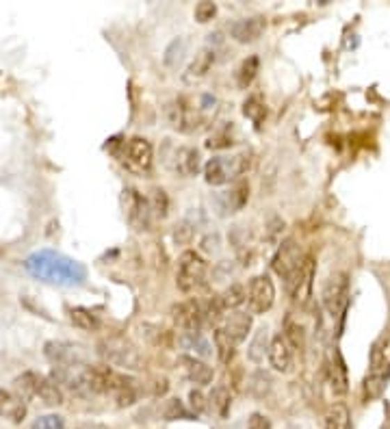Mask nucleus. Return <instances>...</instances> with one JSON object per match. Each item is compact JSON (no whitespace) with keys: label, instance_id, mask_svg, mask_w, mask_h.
I'll return each mask as SVG.
<instances>
[{"label":"nucleus","instance_id":"obj_1","mask_svg":"<svg viewBox=\"0 0 390 429\" xmlns=\"http://www.w3.org/2000/svg\"><path fill=\"white\" fill-rule=\"evenodd\" d=\"M24 265L33 278L48 284L78 286L87 278V267L83 263H78L54 249H39L31 254Z\"/></svg>","mask_w":390,"mask_h":429},{"label":"nucleus","instance_id":"obj_2","mask_svg":"<svg viewBox=\"0 0 390 429\" xmlns=\"http://www.w3.org/2000/svg\"><path fill=\"white\" fill-rule=\"evenodd\" d=\"M98 354L104 358L107 364L120 366L126 370L141 368V354L128 338L124 336H107L98 345Z\"/></svg>","mask_w":390,"mask_h":429},{"label":"nucleus","instance_id":"obj_3","mask_svg":"<svg viewBox=\"0 0 390 429\" xmlns=\"http://www.w3.org/2000/svg\"><path fill=\"white\" fill-rule=\"evenodd\" d=\"M15 390H17V397H22L24 401L31 397H39L46 405H61L63 403V393L58 384L54 380H48L44 375H37V373H24L20 375L15 382Z\"/></svg>","mask_w":390,"mask_h":429},{"label":"nucleus","instance_id":"obj_4","mask_svg":"<svg viewBox=\"0 0 390 429\" xmlns=\"http://www.w3.org/2000/svg\"><path fill=\"white\" fill-rule=\"evenodd\" d=\"M249 167V156L237 154V156H214L204 165V178L212 187H221L237 176L245 173Z\"/></svg>","mask_w":390,"mask_h":429},{"label":"nucleus","instance_id":"obj_5","mask_svg":"<svg viewBox=\"0 0 390 429\" xmlns=\"http://www.w3.org/2000/svg\"><path fill=\"white\" fill-rule=\"evenodd\" d=\"M321 302L332 319H338L345 315L347 304H349V276L345 271L332 273L325 280L323 290H321Z\"/></svg>","mask_w":390,"mask_h":429},{"label":"nucleus","instance_id":"obj_6","mask_svg":"<svg viewBox=\"0 0 390 429\" xmlns=\"http://www.w3.org/2000/svg\"><path fill=\"white\" fill-rule=\"evenodd\" d=\"M206 260L198 251H182L178 258V273H176V284L182 292H193L200 288L206 280Z\"/></svg>","mask_w":390,"mask_h":429},{"label":"nucleus","instance_id":"obj_7","mask_svg":"<svg viewBox=\"0 0 390 429\" xmlns=\"http://www.w3.org/2000/svg\"><path fill=\"white\" fill-rule=\"evenodd\" d=\"M304 258H306V254L302 251V247L297 245V241H292V239H286L278 251H276V256H273V271L278 273L280 278H284V282H288L295 273L299 271V267L304 265Z\"/></svg>","mask_w":390,"mask_h":429},{"label":"nucleus","instance_id":"obj_8","mask_svg":"<svg viewBox=\"0 0 390 429\" xmlns=\"http://www.w3.org/2000/svg\"><path fill=\"white\" fill-rule=\"evenodd\" d=\"M122 202H124V212H126L128 224L134 230H148L150 219H152V210H150V202L143 195L134 189H124Z\"/></svg>","mask_w":390,"mask_h":429},{"label":"nucleus","instance_id":"obj_9","mask_svg":"<svg viewBox=\"0 0 390 429\" xmlns=\"http://www.w3.org/2000/svg\"><path fill=\"white\" fill-rule=\"evenodd\" d=\"M276 302V286L269 276H256L247 288V304L254 315H265Z\"/></svg>","mask_w":390,"mask_h":429},{"label":"nucleus","instance_id":"obj_10","mask_svg":"<svg viewBox=\"0 0 390 429\" xmlns=\"http://www.w3.org/2000/svg\"><path fill=\"white\" fill-rule=\"evenodd\" d=\"M171 319L176 325H178V329H182V334H200V327L204 321L202 304L195 302V299L176 304L171 308Z\"/></svg>","mask_w":390,"mask_h":429},{"label":"nucleus","instance_id":"obj_11","mask_svg":"<svg viewBox=\"0 0 390 429\" xmlns=\"http://www.w3.org/2000/svg\"><path fill=\"white\" fill-rule=\"evenodd\" d=\"M122 159L124 163L132 169L146 173L152 167V146L143 136H132L122 146Z\"/></svg>","mask_w":390,"mask_h":429},{"label":"nucleus","instance_id":"obj_12","mask_svg":"<svg viewBox=\"0 0 390 429\" xmlns=\"http://www.w3.org/2000/svg\"><path fill=\"white\" fill-rule=\"evenodd\" d=\"M312 278H315V258L306 254L304 265L299 267V271L286 282V290L290 292L292 302L297 304H306L310 299V292H312Z\"/></svg>","mask_w":390,"mask_h":429},{"label":"nucleus","instance_id":"obj_13","mask_svg":"<svg viewBox=\"0 0 390 429\" xmlns=\"http://www.w3.org/2000/svg\"><path fill=\"white\" fill-rule=\"evenodd\" d=\"M167 117H169L171 126L182 132H191L200 124V113L195 111V107L187 104V100H182V98L167 107Z\"/></svg>","mask_w":390,"mask_h":429},{"label":"nucleus","instance_id":"obj_14","mask_svg":"<svg viewBox=\"0 0 390 429\" xmlns=\"http://www.w3.org/2000/svg\"><path fill=\"white\" fill-rule=\"evenodd\" d=\"M267 358L273 370H278V373H290L292 370V347L288 345L284 334H276L271 338Z\"/></svg>","mask_w":390,"mask_h":429},{"label":"nucleus","instance_id":"obj_15","mask_svg":"<svg viewBox=\"0 0 390 429\" xmlns=\"http://www.w3.org/2000/svg\"><path fill=\"white\" fill-rule=\"evenodd\" d=\"M267 22L263 15H254V17H243L237 20L232 26H230V35L237 39L239 44H251L263 35Z\"/></svg>","mask_w":390,"mask_h":429},{"label":"nucleus","instance_id":"obj_16","mask_svg":"<svg viewBox=\"0 0 390 429\" xmlns=\"http://www.w3.org/2000/svg\"><path fill=\"white\" fill-rule=\"evenodd\" d=\"M221 329L232 338L234 345H241L247 338L249 329H251V315L249 312H243V310H232L230 315L226 317Z\"/></svg>","mask_w":390,"mask_h":429},{"label":"nucleus","instance_id":"obj_17","mask_svg":"<svg viewBox=\"0 0 390 429\" xmlns=\"http://www.w3.org/2000/svg\"><path fill=\"white\" fill-rule=\"evenodd\" d=\"M370 375H388L390 373V332L384 334L370 349Z\"/></svg>","mask_w":390,"mask_h":429},{"label":"nucleus","instance_id":"obj_18","mask_svg":"<svg viewBox=\"0 0 390 429\" xmlns=\"http://www.w3.org/2000/svg\"><path fill=\"white\" fill-rule=\"evenodd\" d=\"M173 169L182 178H191L200 171V152L195 148H178L173 154Z\"/></svg>","mask_w":390,"mask_h":429},{"label":"nucleus","instance_id":"obj_19","mask_svg":"<svg viewBox=\"0 0 390 429\" xmlns=\"http://www.w3.org/2000/svg\"><path fill=\"white\" fill-rule=\"evenodd\" d=\"M0 416L9 419L11 423H22L26 416V401L15 393L0 388Z\"/></svg>","mask_w":390,"mask_h":429},{"label":"nucleus","instance_id":"obj_20","mask_svg":"<svg viewBox=\"0 0 390 429\" xmlns=\"http://www.w3.org/2000/svg\"><path fill=\"white\" fill-rule=\"evenodd\" d=\"M180 366L185 370V375L198 386H206L212 382V366H208L206 362H202L200 358L193 356H180Z\"/></svg>","mask_w":390,"mask_h":429},{"label":"nucleus","instance_id":"obj_21","mask_svg":"<svg viewBox=\"0 0 390 429\" xmlns=\"http://www.w3.org/2000/svg\"><path fill=\"white\" fill-rule=\"evenodd\" d=\"M327 384L332 388V393H334V397L347 395V388H349L347 386V368H345L341 354H336L334 360H332L327 366Z\"/></svg>","mask_w":390,"mask_h":429},{"label":"nucleus","instance_id":"obj_22","mask_svg":"<svg viewBox=\"0 0 390 429\" xmlns=\"http://www.w3.org/2000/svg\"><path fill=\"white\" fill-rule=\"evenodd\" d=\"M46 356L56 364V366H74L81 362V354L76 347L65 345V343H48L46 345Z\"/></svg>","mask_w":390,"mask_h":429},{"label":"nucleus","instance_id":"obj_23","mask_svg":"<svg viewBox=\"0 0 390 429\" xmlns=\"http://www.w3.org/2000/svg\"><path fill=\"white\" fill-rule=\"evenodd\" d=\"M325 429H354L351 425V412L345 403H332L325 412Z\"/></svg>","mask_w":390,"mask_h":429},{"label":"nucleus","instance_id":"obj_24","mask_svg":"<svg viewBox=\"0 0 390 429\" xmlns=\"http://www.w3.org/2000/svg\"><path fill=\"white\" fill-rule=\"evenodd\" d=\"M230 405H232V395L226 386H214L212 393L208 395V410L214 412L219 419H226L230 412Z\"/></svg>","mask_w":390,"mask_h":429},{"label":"nucleus","instance_id":"obj_25","mask_svg":"<svg viewBox=\"0 0 390 429\" xmlns=\"http://www.w3.org/2000/svg\"><path fill=\"white\" fill-rule=\"evenodd\" d=\"M212 63H214V50H210V48L200 50L198 54H195L193 63L187 68V81H195V78L206 76V72L212 68Z\"/></svg>","mask_w":390,"mask_h":429},{"label":"nucleus","instance_id":"obj_26","mask_svg":"<svg viewBox=\"0 0 390 429\" xmlns=\"http://www.w3.org/2000/svg\"><path fill=\"white\" fill-rule=\"evenodd\" d=\"M247 198H249V187H247V182H239L237 187H232L228 193H224V195H221V200H224V208H226V210H230V212H237V210H241V208L245 206Z\"/></svg>","mask_w":390,"mask_h":429},{"label":"nucleus","instance_id":"obj_27","mask_svg":"<svg viewBox=\"0 0 390 429\" xmlns=\"http://www.w3.org/2000/svg\"><path fill=\"white\" fill-rule=\"evenodd\" d=\"M243 115L247 117V120H251L254 124H256V128L265 122V117H267V104L263 100V95L260 93H251L245 104H243Z\"/></svg>","mask_w":390,"mask_h":429},{"label":"nucleus","instance_id":"obj_28","mask_svg":"<svg viewBox=\"0 0 390 429\" xmlns=\"http://www.w3.org/2000/svg\"><path fill=\"white\" fill-rule=\"evenodd\" d=\"M258 70H260L258 56H247L245 61L239 65V70H237V85L241 89H247L254 83V78H256Z\"/></svg>","mask_w":390,"mask_h":429},{"label":"nucleus","instance_id":"obj_29","mask_svg":"<svg viewBox=\"0 0 390 429\" xmlns=\"http://www.w3.org/2000/svg\"><path fill=\"white\" fill-rule=\"evenodd\" d=\"M245 299H247V292L241 284H230L219 295L224 310H239V306H243Z\"/></svg>","mask_w":390,"mask_h":429},{"label":"nucleus","instance_id":"obj_30","mask_svg":"<svg viewBox=\"0 0 390 429\" xmlns=\"http://www.w3.org/2000/svg\"><path fill=\"white\" fill-rule=\"evenodd\" d=\"M386 382H388V375H370L368 373L364 377V384H362V397H364V401L368 403V401L382 397V393L388 386Z\"/></svg>","mask_w":390,"mask_h":429},{"label":"nucleus","instance_id":"obj_31","mask_svg":"<svg viewBox=\"0 0 390 429\" xmlns=\"http://www.w3.org/2000/svg\"><path fill=\"white\" fill-rule=\"evenodd\" d=\"M214 349H217V358H219V362H224V364H230V360H232V356H234V345L232 343V338L226 334V332L221 329V327H217L214 329Z\"/></svg>","mask_w":390,"mask_h":429},{"label":"nucleus","instance_id":"obj_32","mask_svg":"<svg viewBox=\"0 0 390 429\" xmlns=\"http://www.w3.org/2000/svg\"><path fill=\"white\" fill-rule=\"evenodd\" d=\"M163 419L165 421H189V419H195V416L182 405L180 399H167L165 405H163Z\"/></svg>","mask_w":390,"mask_h":429},{"label":"nucleus","instance_id":"obj_33","mask_svg":"<svg viewBox=\"0 0 390 429\" xmlns=\"http://www.w3.org/2000/svg\"><path fill=\"white\" fill-rule=\"evenodd\" d=\"M269 351V343H267V327H260L258 332H256V336H254V341H251V345H249V358L254 360V362H260L263 358H265V354Z\"/></svg>","mask_w":390,"mask_h":429},{"label":"nucleus","instance_id":"obj_34","mask_svg":"<svg viewBox=\"0 0 390 429\" xmlns=\"http://www.w3.org/2000/svg\"><path fill=\"white\" fill-rule=\"evenodd\" d=\"M70 319L76 327H81V329H95L98 327V319L91 310L87 308H72L70 310Z\"/></svg>","mask_w":390,"mask_h":429},{"label":"nucleus","instance_id":"obj_35","mask_svg":"<svg viewBox=\"0 0 390 429\" xmlns=\"http://www.w3.org/2000/svg\"><path fill=\"white\" fill-rule=\"evenodd\" d=\"M150 202V210L152 214H156V217H165L167 214V208H169V200H167V193L163 189H154L152 191V198L148 200Z\"/></svg>","mask_w":390,"mask_h":429},{"label":"nucleus","instance_id":"obj_36","mask_svg":"<svg viewBox=\"0 0 390 429\" xmlns=\"http://www.w3.org/2000/svg\"><path fill=\"white\" fill-rule=\"evenodd\" d=\"M193 226L189 224V221H180L178 226L173 228V232H171V239H173V243L176 245H189L191 241H193Z\"/></svg>","mask_w":390,"mask_h":429},{"label":"nucleus","instance_id":"obj_37","mask_svg":"<svg viewBox=\"0 0 390 429\" xmlns=\"http://www.w3.org/2000/svg\"><path fill=\"white\" fill-rule=\"evenodd\" d=\"M284 336H286L288 345L292 347V351L304 347V327H302L299 323H288V325H286V332H284Z\"/></svg>","mask_w":390,"mask_h":429},{"label":"nucleus","instance_id":"obj_38","mask_svg":"<svg viewBox=\"0 0 390 429\" xmlns=\"http://www.w3.org/2000/svg\"><path fill=\"white\" fill-rule=\"evenodd\" d=\"M31 429H65V423L61 416L56 414H46V416H39L33 421Z\"/></svg>","mask_w":390,"mask_h":429},{"label":"nucleus","instance_id":"obj_39","mask_svg":"<svg viewBox=\"0 0 390 429\" xmlns=\"http://www.w3.org/2000/svg\"><path fill=\"white\" fill-rule=\"evenodd\" d=\"M189 405L193 410V416H200L208 412V399L200 393V390H191L189 393Z\"/></svg>","mask_w":390,"mask_h":429},{"label":"nucleus","instance_id":"obj_40","mask_svg":"<svg viewBox=\"0 0 390 429\" xmlns=\"http://www.w3.org/2000/svg\"><path fill=\"white\" fill-rule=\"evenodd\" d=\"M214 13H217V5L214 3H200L198 7H195V20H198L200 24H206L210 22V20L214 17Z\"/></svg>","mask_w":390,"mask_h":429},{"label":"nucleus","instance_id":"obj_41","mask_svg":"<svg viewBox=\"0 0 390 429\" xmlns=\"http://www.w3.org/2000/svg\"><path fill=\"white\" fill-rule=\"evenodd\" d=\"M210 150H219V148H228L232 146V139H230V134L228 132H217V134H212L208 143H206Z\"/></svg>","mask_w":390,"mask_h":429},{"label":"nucleus","instance_id":"obj_42","mask_svg":"<svg viewBox=\"0 0 390 429\" xmlns=\"http://www.w3.org/2000/svg\"><path fill=\"white\" fill-rule=\"evenodd\" d=\"M247 429H271V421L260 412H254L247 421Z\"/></svg>","mask_w":390,"mask_h":429}]
</instances>
